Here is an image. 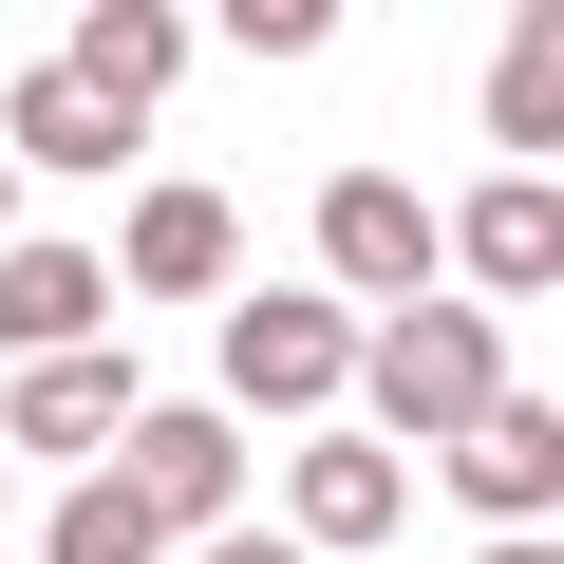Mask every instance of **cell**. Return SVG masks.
Masks as SVG:
<instances>
[{
    "label": "cell",
    "instance_id": "10",
    "mask_svg": "<svg viewBox=\"0 0 564 564\" xmlns=\"http://www.w3.org/2000/svg\"><path fill=\"white\" fill-rule=\"evenodd\" d=\"M226 245H245V226H226V188H151L113 263L151 282V302H207V282H226Z\"/></svg>",
    "mask_w": 564,
    "mask_h": 564
},
{
    "label": "cell",
    "instance_id": "16",
    "mask_svg": "<svg viewBox=\"0 0 564 564\" xmlns=\"http://www.w3.org/2000/svg\"><path fill=\"white\" fill-rule=\"evenodd\" d=\"M489 564H545V545H489Z\"/></svg>",
    "mask_w": 564,
    "mask_h": 564
},
{
    "label": "cell",
    "instance_id": "6",
    "mask_svg": "<svg viewBox=\"0 0 564 564\" xmlns=\"http://www.w3.org/2000/svg\"><path fill=\"white\" fill-rule=\"evenodd\" d=\"M132 132H151V113H132V95H95L76 57H39V76H20V113H0V151H20V170H132Z\"/></svg>",
    "mask_w": 564,
    "mask_h": 564
},
{
    "label": "cell",
    "instance_id": "4",
    "mask_svg": "<svg viewBox=\"0 0 564 564\" xmlns=\"http://www.w3.org/2000/svg\"><path fill=\"white\" fill-rule=\"evenodd\" d=\"M321 263H339L321 302H414V282H433V207H414L395 170H339V188H321Z\"/></svg>",
    "mask_w": 564,
    "mask_h": 564
},
{
    "label": "cell",
    "instance_id": "11",
    "mask_svg": "<svg viewBox=\"0 0 564 564\" xmlns=\"http://www.w3.org/2000/svg\"><path fill=\"white\" fill-rule=\"evenodd\" d=\"M282 508H302V545H377L395 527V452L377 433H321L302 470H282Z\"/></svg>",
    "mask_w": 564,
    "mask_h": 564
},
{
    "label": "cell",
    "instance_id": "12",
    "mask_svg": "<svg viewBox=\"0 0 564 564\" xmlns=\"http://www.w3.org/2000/svg\"><path fill=\"white\" fill-rule=\"evenodd\" d=\"M57 57H76V76H95V95H132V113H151V95H170V76H188V20H151V0H113V20H76V39H57Z\"/></svg>",
    "mask_w": 564,
    "mask_h": 564
},
{
    "label": "cell",
    "instance_id": "13",
    "mask_svg": "<svg viewBox=\"0 0 564 564\" xmlns=\"http://www.w3.org/2000/svg\"><path fill=\"white\" fill-rule=\"evenodd\" d=\"M39 564H170V527H151L113 470H76V489H57V527H39Z\"/></svg>",
    "mask_w": 564,
    "mask_h": 564
},
{
    "label": "cell",
    "instance_id": "15",
    "mask_svg": "<svg viewBox=\"0 0 564 564\" xmlns=\"http://www.w3.org/2000/svg\"><path fill=\"white\" fill-rule=\"evenodd\" d=\"M207 564H302V545H207Z\"/></svg>",
    "mask_w": 564,
    "mask_h": 564
},
{
    "label": "cell",
    "instance_id": "3",
    "mask_svg": "<svg viewBox=\"0 0 564 564\" xmlns=\"http://www.w3.org/2000/svg\"><path fill=\"white\" fill-rule=\"evenodd\" d=\"M226 395H358V339L321 282H263V302H226Z\"/></svg>",
    "mask_w": 564,
    "mask_h": 564
},
{
    "label": "cell",
    "instance_id": "9",
    "mask_svg": "<svg viewBox=\"0 0 564 564\" xmlns=\"http://www.w3.org/2000/svg\"><path fill=\"white\" fill-rule=\"evenodd\" d=\"M95 302H113V282H95L76 245H0V358H76Z\"/></svg>",
    "mask_w": 564,
    "mask_h": 564
},
{
    "label": "cell",
    "instance_id": "2",
    "mask_svg": "<svg viewBox=\"0 0 564 564\" xmlns=\"http://www.w3.org/2000/svg\"><path fill=\"white\" fill-rule=\"evenodd\" d=\"M113 489H132V508L188 545V527L245 489V433H226V414H188V395H132V433H113Z\"/></svg>",
    "mask_w": 564,
    "mask_h": 564
},
{
    "label": "cell",
    "instance_id": "14",
    "mask_svg": "<svg viewBox=\"0 0 564 564\" xmlns=\"http://www.w3.org/2000/svg\"><path fill=\"white\" fill-rule=\"evenodd\" d=\"M489 132H508V151L564 132V39H545V20H508V57H489Z\"/></svg>",
    "mask_w": 564,
    "mask_h": 564
},
{
    "label": "cell",
    "instance_id": "5",
    "mask_svg": "<svg viewBox=\"0 0 564 564\" xmlns=\"http://www.w3.org/2000/svg\"><path fill=\"white\" fill-rule=\"evenodd\" d=\"M132 395H151V377L95 358V339H76V358H20V452H39V470H95V452L132 433Z\"/></svg>",
    "mask_w": 564,
    "mask_h": 564
},
{
    "label": "cell",
    "instance_id": "8",
    "mask_svg": "<svg viewBox=\"0 0 564 564\" xmlns=\"http://www.w3.org/2000/svg\"><path fill=\"white\" fill-rule=\"evenodd\" d=\"M470 282H489V302H545V282H564V207H545V170H508V188H470Z\"/></svg>",
    "mask_w": 564,
    "mask_h": 564
},
{
    "label": "cell",
    "instance_id": "7",
    "mask_svg": "<svg viewBox=\"0 0 564 564\" xmlns=\"http://www.w3.org/2000/svg\"><path fill=\"white\" fill-rule=\"evenodd\" d=\"M452 489H470V527H545V489H564V433H545V395H489V414L452 433Z\"/></svg>",
    "mask_w": 564,
    "mask_h": 564
},
{
    "label": "cell",
    "instance_id": "1",
    "mask_svg": "<svg viewBox=\"0 0 564 564\" xmlns=\"http://www.w3.org/2000/svg\"><path fill=\"white\" fill-rule=\"evenodd\" d=\"M358 395H377L395 433H470V414L508 395V358H489V321H470V302H395V321H377V358H358Z\"/></svg>",
    "mask_w": 564,
    "mask_h": 564
}]
</instances>
